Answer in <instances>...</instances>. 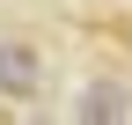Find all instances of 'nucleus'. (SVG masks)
Returning <instances> with one entry per match:
<instances>
[{"mask_svg":"<svg viewBox=\"0 0 132 125\" xmlns=\"http://www.w3.org/2000/svg\"><path fill=\"white\" fill-rule=\"evenodd\" d=\"M73 118L81 125H125L132 118V81H88L81 103H73Z\"/></svg>","mask_w":132,"mask_h":125,"instance_id":"2","label":"nucleus"},{"mask_svg":"<svg viewBox=\"0 0 132 125\" xmlns=\"http://www.w3.org/2000/svg\"><path fill=\"white\" fill-rule=\"evenodd\" d=\"M37 88H44V59H37V44H29V37H0V96L29 103Z\"/></svg>","mask_w":132,"mask_h":125,"instance_id":"1","label":"nucleus"}]
</instances>
